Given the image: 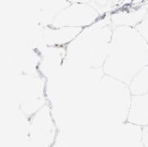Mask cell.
<instances>
[{
    "label": "cell",
    "mask_w": 148,
    "mask_h": 147,
    "mask_svg": "<svg viewBox=\"0 0 148 147\" xmlns=\"http://www.w3.org/2000/svg\"><path fill=\"white\" fill-rule=\"evenodd\" d=\"M148 66V43L135 28L113 29L108 56L102 66L104 75L129 85L142 69Z\"/></svg>",
    "instance_id": "cell-1"
},
{
    "label": "cell",
    "mask_w": 148,
    "mask_h": 147,
    "mask_svg": "<svg viewBox=\"0 0 148 147\" xmlns=\"http://www.w3.org/2000/svg\"><path fill=\"white\" fill-rule=\"evenodd\" d=\"M113 29L108 14L102 16L95 23L83 29L67 45L68 60L84 66L102 68L108 56Z\"/></svg>",
    "instance_id": "cell-2"
},
{
    "label": "cell",
    "mask_w": 148,
    "mask_h": 147,
    "mask_svg": "<svg viewBox=\"0 0 148 147\" xmlns=\"http://www.w3.org/2000/svg\"><path fill=\"white\" fill-rule=\"evenodd\" d=\"M128 84L113 77L104 75L97 89V98L102 108L115 115L119 122L125 123L132 101Z\"/></svg>",
    "instance_id": "cell-3"
},
{
    "label": "cell",
    "mask_w": 148,
    "mask_h": 147,
    "mask_svg": "<svg viewBox=\"0 0 148 147\" xmlns=\"http://www.w3.org/2000/svg\"><path fill=\"white\" fill-rule=\"evenodd\" d=\"M102 16L89 3H71L62 9L50 25L53 28H86Z\"/></svg>",
    "instance_id": "cell-4"
},
{
    "label": "cell",
    "mask_w": 148,
    "mask_h": 147,
    "mask_svg": "<svg viewBox=\"0 0 148 147\" xmlns=\"http://www.w3.org/2000/svg\"><path fill=\"white\" fill-rule=\"evenodd\" d=\"M57 128L48 105L38 109L30 119L29 139L32 147H51L55 142Z\"/></svg>",
    "instance_id": "cell-5"
},
{
    "label": "cell",
    "mask_w": 148,
    "mask_h": 147,
    "mask_svg": "<svg viewBox=\"0 0 148 147\" xmlns=\"http://www.w3.org/2000/svg\"><path fill=\"white\" fill-rule=\"evenodd\" d=\"M82 28L62 27L53 28L51 26L43 27V37L44 42L48 46H62L69 44L79 34Z\"/></svg>",
    "instance_id": "cell-6"
},
{
    "label": "cell",
    "mask_w": 148,
    "mask_h": 147,
    "mask_svg": "<svg viewBox=\"0 0 148 147\" xmlns=\"http://www.w3.org/2000/svg\"><path fill=\"white\" fill-rule=\"evenodd\" d=\"M148 15L147 6L144 5L140 8L131 10H120L110 15L111 24L113 27L128 26L135 28L138 25L145 19Z\"/></svg>",
    "instance_id": "cell-7"
},
{
    "label": "cell",
    "mask_w": 148,
    "mask_h": 147,
    "mask_svg": "<svg viewBox=\"0 0 148 147\" xmlns=\"http://www.w3.org/2000/svg\"><path fill=\"white\" fill-rule=\"evenodd\" d=\"M125 123L139 127L148 125V92L143 95H133L129 114Z\"/></svg>",
    "instance_id": "cell-8"
},
{
    "label": "cell",
    "mask_w": 148,
    "mask_h": 147,
    "mask_svg": "<svg viewBox=\"0 0 148 147\" xmlns=\"http://www.w3.org/2000/svg\"><path fill=\"white\" fill-rule=\"evenodd\" d=\"M66 0H40L38 8V19L44 27L50 25L53 19L68 5Z\"/></svg>",
    "instance_id": "cell-9"
},
{
    "label": "cell",
    "mask_w": 148,
    "mask_h": 147,
    "mask_svg": "<svg viewBox=\"0 0 148 147\" xmlns=\"http://www.w3.org/2000/svg\"><path fill=\"white\" fill-rule=\"evenodd\" d=\"M132 95H143L148 92V66L134 76L129 83Z\"/></svg>",
    "instance_id": "cell-10"
},
{
    "label": "cell",
    "mask_w": 148,
    "mask_h": 147,
    "mask_svg": "<svg viewBox=\"0 0 148 147\" xmlns=\"http://www.w3.org/2000/svg\"><path fill=\"white\" fill-rule=\"evenodd\" d=\"M114 0H92L89 4L95 8L101 16L107 15L110 10L111 2Z\"/></svg>",
    "instance_id": "cell-11"
},
{
    "label": "cell",
    "mask_w": 148,
    "mask_h": 147,
    "mask_svg": "<svg viewBox=\"0 0 148 147\" xmlns=\"http://www.w3.org/2000/svg\"><path fill=\"white\" fill-rule=\"evenodd\" d=\"M135 29L148 43V16L139 23Z\"/></svg>",
    "instance_id": "cell-12"
},
{
    "label": "cell",
    "mask_w": 148,
    "mask_h": 147,
    "mask_svg": "<svg viewBox=\"0 0 148 147\" xmlns=\"http://www.w3.org/2000/svg\"><path fill=\"white\" fill-rule=\"evenodd\" d=\"M142 143H143L144 147H148V125L143 127Z\"/></svg>",
    "instance_id": "cell-13"
},
{
    "label": "cell",
    "mask_w": 148,
    "mask_h": 147,
    "mask_svg": "<svg viewBox=\"0 0 148 147\" xmlns=\"http://www.w3.org/2000/svg\"><path fill=\"white\" fill-rule=\"evenodd\" d=\"M70 3H89L92 0H66Z\"/></svg>",
    "instance_id": "cell-14"
},
{
    "label": "cell",
    "mask_w": 148,
    "mask_h": 147,
    "mask_svg": "<svg viewBox=\"0 0 148 147\" xmlns=\"http://www.w3.org/2000/svg\"><path fill=\"white\" fill-rule=\"evenodd\" d=\"M114 1H119V0H114Z\"/></svg>",
    "instance_id": "cell-15"
}]
</instances>
